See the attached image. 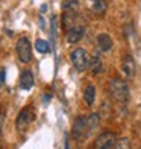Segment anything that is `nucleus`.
Returning <instances> with one entry per match:
<instances>
[{"instance_id": "nucleus-1", "label": "nucleus", "mask_w": 141, "mask_h": 149, "mask_svg": "<svg viewBox=\"0 0 141 149\" xmlns=\"http://www.w3.org/2000/svg\"><path fill=\"white\" fill-rule=\"evenodd\" d=\"M109 91H111L112 99L120 102V104H126L127 100H129V87H127V84L123 79H120V78L111 79Z\"/></svg>"}, {"instance_id": "nucleus-2", "label": "nucleus", "mask_w": 141, "mask_h": 149, "mask_svg": "<svg viewBox=\"0 0 141 149\" xmlns=\"http://www.w3.org/2000/svg\"><path fill=\"white\" fill-rule=\"evenodd\" d=\"M90 132H91V130L88 126V119L79 116L75 120V123H73V137H75L76 140H79V141H82V140H85L86 137H88Z\"/></svg>"}, {"instance_id": "nucleus-3", "label": "nucleus", "mask_w": 141, "mask_h": 149, "mask_svg": "<svg viewBox=\"0 0 141 149\" xmlns=\"http://www.w3.org/2000/svg\"><path fill=\"white\" fill-rule=\"evenodd\" d=\"M17 55H18V59L21 63H29L30 58H32V47H30V41L28 37H21L18 38L17 41Z\"/></svg>"}, {"instance_id": "nucleus-4", "label": "nucleus", "mask_w": 141, "mask_h": 149, "mask_svg": "<svg viewBox=\"0 0 141 149\" xmlns=\"http://www.w3.org/2000/svg\"><path fill=\"white\" fill-rule=\"evenodd\" d=\"M70 59H71V64L75 65V69L77 72H84L88 67V63H90L88 55H86V52L84 49H75L70 55Z\"/></svg>"}, {"instance_id": "nucleus-5", "label": "nucleus", "mask_w": 141, "mask_h": 149, "mask_svg": "<svg viewBox=\"0 0 141 149\" xmlns=\"http://www.w3.org/2000/svg\"><path fill=\"white\" fill-rule=\"evenodd\" d=\"M115 134L111 131H105L96 139V143H94V149H112L115 148Z\"/></svg>"}, {"instance_id": "nucleus-6", "label": "nucleus", "mask_w": 141, "mask_h": 149, "mask_svg": "<svg viewBox=\"0 0 141 149\" xmlns=\"http://www.w3.org/2000/svg\"><path fill=\"white\" fill-rule=\"evenodd\" d=\"M33 113L32 110L28 107V108H24V110L20 111V114L17 116V122H15V126H17V131L18 132H24L26 130L29 128V125L32 123V120H33Z\"/></svg>"}, {"instance_id": "nucleus-7", "label": "nucleus", "mask_w": 141, "mask_h": 149, "mask_svg": "<svg viewBox=\"0 0 141 149\" xmlns=\"http://www.w3.org/2000/svg\"><path fill=\"white\" fill-rule=\"evenodd\" d=\"M84 35H85V28L84 26H73V28H70L68 31H67V41L75 44V43L80 41Z\"/></svg>"}, {"instance_id": "nucleus-8", "label": "nucleus", "mask_w": 141, "mask_h": 149, "mask_svg": "<svg viewBox=\"0 0 141 149\" xmlns=\"http://www.w3.org/2000/svg\"><path fill=\"white\" fill-rule=\"evenodd\" d=\"M122 70H123L126 78H133L135 70H137V65H135V61H133L132 56L126 55L123 58V61H122Z\"/></svg>"}, {"instance_id": "nucleus-9", "label": "nucleus", "mask_w": 141, "mask_h": 149, "mask_svg": "<svg viewBox=\"0 0 141 149\" xmlns=\"http://www.w3.org/2000/svg\"><path fill=\"white\" fill-rule=\"evenodd\" d=\"M20 87L23 90H30L33 87V74L30 70H24L20 74Z\"/></svg>"}, {"instance_id": "nucleus-10", "label": "nucleus", "mask_w": 141, "mask_h": 149, "mask_svg": "<svg viewBox=\"0 0 141 149\" xmlns=\"http://www.w3.org/2000/svg\"><path fill=\"white\" fill-rule=\"evenodd\" d=\"M97 46L102 52H109L112 49V40L108 33H100L97 37Z\"/></svg>"}, {"instance_id": "nucleus-11", "label": "nucleus", "mask_w": 141, "mask_h": 149, "mask_svg": "<svg viewBox=\"0 0 141 149\" xmlns=\"http://www.w3.org/2000/svg\"><path fill=\"white\" fill-rule=\"evenodd\" d=\"M76 9H65L64 11V15H62V26L68 31L70 28H73V23H75V20H76Z\"/></svg>"}, {"instance_id": "nucleus-12", "label": "nucleus", "mask_w": 141, "mask_h": 149, "mask_svg": "<svg viewBox=\"0 0 141 149\" xmlns=\"http://www.w3.org/2000/svg\"><path fill=\"white\" fill-rule=\"evenodd\" d=\"M88 67H90V70H91L93 74L102 73V70H103V64H102V59H100V56H99V55H93V56L90 58Z\"/></svg>"}, {"instance_id": "nucleus-13", "label": "nucleus", "mask_w": 141, "mask_h": 149, "mask_svg": "<svg viewBox=\"0 0 141 149\" xmlns=\"http://www.w3.org/2000/svg\"><path fill=\"white\" fill-rule=\"evenodd\" d=\"M106 9H108V3H106V0H94L93 3V12L96 15H103Z\"/></svg>"}, {"instance_id": "nucleus-14", "label": "nucleus", "mask_w": 141, "mask_h": 149, "mask_svg": "<svg viewBox=\"0 0 141 149\" xmlns=\"http://www.w3.org/2000/svg\"><path fill=\"white\" fill-rule=\"evenodd\" d=\"M94 99H96V88H94L93 85H88V87L84 90V100H85L88 105H93Z\"/></svg>"}, {"instance_id": "nucleus-15", "label": "nucleus", "mask_w": 141, "mask_h": 149, "mask_svg": "<svg viewBox=\"0 0 141 149\" xmlns=\"http://www.w3.org/2000/svg\"><path fill=\"white\" fill-rule=\"evenodd\" d=\"M35 47H37V50H38L39 53H47V52H50V46H49V43H47L46 40H37Z\"/></svg>"}, {"instance_id": "nucleus-16", "label": "nucleus", "mask_w": 141, "mask_h": 149, "mask_svg": "<svg viewBox=\"0 0 141 149\" xmlns=\"http://www.w3.org/2000/svg\"><path fill=\"white\" fill-rule=\"evenodd\" d=\"M88 126H90V130L93 131V130H96V128L99 126V120H100V117H99V114H96V113H93V114H90L88 117Z\"/></svg>"}, {"instance_id": "nucleus-17", "label": "nucleus", "mask_w": 141, "mask_h": 149, "mask_svg": "<svg viewBox=\"0 0 141 149\" xmlns=\"http://www.w3.org/2000/svg\"><path fill=\"white\" fill-rule=\"evenodd\" d=\"M64 9H77V0H64Z\"/></svg>"}, {"instance_id": "nucleus-18", "label": "nucleus", "mask_w": 141, "mask_h": 149, "mask_svg": "<svg viewBox=\"0 0 141 149\" xmlns=\"http://www.w3.org/2000/svg\"><path fill=\"white\" fill-rule=\"evenodd\" d=\"M115 149H131V145H129V140L127 139H122L115 143Z\"/></svg>"}, {"instance_id": "nucleus-19", "label": "nucleus", "mask_w": 141, "mask_h": 149, "mask_svg": "<svg viewBox=\"0 0 141 149\" xmlns=\"http://www.w3.org/2000/svg\"><path fill=\"white\" fill-rule=\"evenodd\" d=\"M5 78H6V72H5V69H0V88H2L3 84H5Z\"/></svg>"}, {"instance_id": "nucleus-20", "label": "nucleus", "mask_w": 141, "mask_h": 149, "mask_svg": "<svg viewBox=\"0 0 141 149\" xmlns=\"http://www.w3.org/2000/svg\"><path fill=\"white\" fill-rule=\"evenodd\" d=\"M3 120H5V116L0 114V132H2V126H3Z\"/></svg>"}, {"instance_id": "nucleus-21", "label": "nucleus", "mask_w": 141, "mask_h": 149, "mask_svg": "<svg viewBox=\"0 0 141 149\" xmlns=\"http://www.w3.org/2000/svg\"><path fill=\"white\" fill-rule=\"evenodd\" d=\"M65 149H68V143H67V141H65Z\"/></svg>"}]
</instances>
